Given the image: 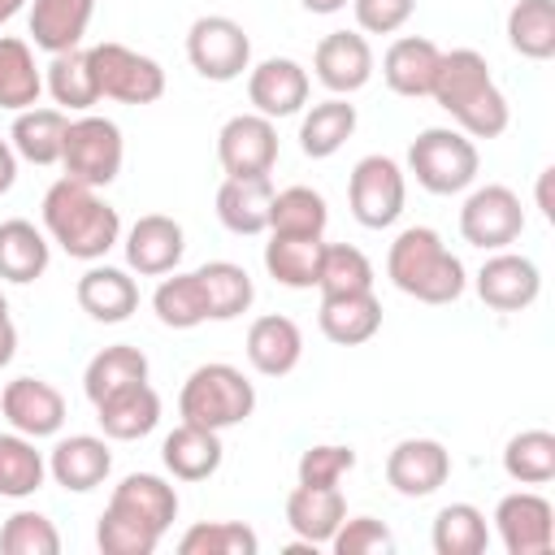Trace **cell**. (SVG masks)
<instances>
[{"label":"cell","mask_w":555,"mask_h":555,"mask_svg":"<svg viewBox=\"0 0 555 555\" xmlns=\"http://www.w3.org/2000/svg\"><path fill=\"white\" fill-rule=\"evenodd\" d=\"M434 104L455 121V130H464L468 139H499L512 121L507 95L499 91L486 56L477 48H451L438 61V78H434Z\"/></svg>","instance_id":"6da1fadb"},{"label":"cell","mask_w":555,"mask_h":555,"mask_svg":"<svg viewBox=\"0 0 555 555\" xmlns=\"http://www.w3.org/2000/svg\"><path fill=\"white\" fill-rule=\"evenodd\" d=\"M43 230L48 238L74 256V260H104L121 243V217L117 208L87 182L56 178L43 191Z\"/></svg>","instance_id":"7a4b0ae2"},{"label":"cell","mask_w":555,"mask_h":555,"mask_svg":"<svg viewBox=\"0 0 555 555\" xmlns=\"http://www.w3.org/2000/svg\"><path fill=\"white\" fill-rule=\"evenodd\" d=\"M386 278L395 282V291H403L421 304H455L468 286L460 256L429 225H408L395 234V243L386 251Z\"/></svg>","instance_id":"3957f363"},{"label":"cell","mask_w":555,"mask_h":555,"mask_svg":"<svg viewBox=\"0 0 555 555\" xmlns=\"http://www.w3.org/2000/svg\"><path fill=\"white\" fill-rule=\"evenodd\" d=\"M256 412V386L243 377V369L225 364V360H208L199 369H191V377L182 382L178 395V416L204 429H234Z\"/></svg>","instance_id":"277c9868"},{"label":"cell","mask_w":555,"mask_h":555,"mask_svg":"<svg viewBox=\"0 0 555 555\" xmlns=\"http://www.w3.org/2000/svg\"><path fill=\"white\" fill-rule=\"evenodd\" d=\"M477 143L464 130L451 126H429L412 139L408 147V173H416V182L429 195H460L477 182Z\"/></svg>","instance_id":"5b68a950"},{"label":"cell","mask_w":555,"mask_h":555,"mask_svg":"<svg viewBox=\"0 0 555 555\" xmlns=\"http://www.w3.org/2000/svg\"><path fill=\"white\" fill-rule=\"evenodd\" d=\"M121 160H126V139H121L117 121L95 117V113H82V117L69 121L65 147H61L65 178L87 182V186L100 191L121 173Z\"/></svg>","instance_id":"8992f818"},{"label":"cell","mask_w":555,"mask_h":555,"mask_svg":"<svg viewBox=\"0 0 555 555\" xmlns=\"http://www.w3.org/2000/svg\"><path fill=\"white\" fill-rule=\"evenodd\" d=\"M100 100H117V104H156L165 95V69L160 61L126 48V43H95L87 48Z\"/></svg>","instance_id":"52a82bcc"},{"label":"cell","mask_w":555,"mask_h":555,"mask_svg":"<svg viewBox=\"0 0 555 555\" xmlns=\"http://www.w3.org/2000/svg\"><path fill=\"white\" fill-rule=\"evenodd\" d=\"M347 204H351V217L364 225V230H386L403 217V204H408V178L399 169L395 156H360L351 178H347Z\"/></svg>","instance_id":"ba28073f"},{"label":"cell","mask_w":555,"mask_h":555,"mask_svg":"<svg viewBox=\"0 0 555 555\" xmlns=\"http://www.w3.org/2000/svg\"><path fill=\"white\" fill-rule=\"evenodd\" d=\"M186 61L208 82H234L251 69V39L225 13H204L186 30Z\"/></svg>","instance_id":"9c48e42d"},{"label":"cell","mask_w":555,"mask_h":555,"mask_svg":"<svg viewBox=\"0 0 555 555\" xmlns=\"http://www.w3.org/2000/svg\"><path fill=\"white\" fill-rule=\"evenodd\" d=\"M525 230V208H520V195L503 182H486L477 186L464 208H460V234L464 243L481 247V251H503L520 238Z\"/></svg>","instance_id":"30bf717a"},{"label":"cell","mask_w":555,"mask_h":555,"mask_svg":"<svg viewBox=\"0 0 555 555\" xmlns=\"http://www.w3.org/2000/svg\"><path fill=\"white\" fill-rule=\"evenodd\" d=\"M217 160L225 178H269L278 165V126L260 113H238L217 130Z\"/></svg>","instance_id":"8fae6325"},{"label":"cell","mask_w":555,"mask_h":555,"mask_svg":"<svg viewBox=\"0 0 555 555\" xmlns=\"http://www.w3.org/2000/svg\"><path fill=\"white\" fill-rule=\"evenodd\" d=\"M494 529L507 555H546L555 546V507L533 490H512L494 507Z\"/></svg>","instance_id":"7c38bea8"},{"label":"cell","mask_w":555,"mask_h":555,"mask_svg":"<svg viewBox=\"0 0 555 555\" xmlns=\"http://www.w3.org/2000/svg\"><path fill=\"white\" fill-rule=\"evenodd\" d=\"M451 477V451L438 438H403L386 455V481L403 499H425Z\"/></svg>","instance_id":"4fadbf2b"},{"label":"cell","mask_w":555,"mask_h":555,"mask_svg":"<svg viewBox=\"0 0 555 555\" xmlns=\"http://www.w3.org/2000/svg\"><path fill=\"white\" fill-rule=\"evenodd\" d=\"M308 69L295 56H269L260 65H251L247 74V100L260 117L278 121V117H295L308 104Z\"/></svg>","instance_id":"5bb4252c"},{"label":"cell","mask_w":555,"mask_h":555,"mask_svg":"<svg viewBox=\"0 0 555 555\" xmlns=\"http://www.w3.org/2000/svg\"><path fill=\"white\" fill-rule=\"evenodd\" d=\"M477 295L486 308L494 312H525L538 295H542V273L529 256H516V251H494L481 269H477Z\"/></svg>","instance_id":"9a60e30c"},{"label":"cell","mask_w":555,"mask_h":555,"mask_svg":"<svg viewBox=\"0 0 555 555\" xmlns=\"http://www.w3.org/2000/svg\"><path fill=\"white\" fill-rule=\"evenodd\" d=\"M0 412L26 438H56L65 425V395L43 377H13L0 395Z\"/></svg>","instance_id":"2e32d148"},{"label":"cell","mask_w":555,"mask_h":555,"mask_svg":"<svg viewBox=\"0 0 555 555\" xmlns=\"http://www.w3.org/2000/svg\"><path fill=\"white\" fill-rule=\"evenodd\" d=\"M373 48L360 30H330L317 52H312V69H317V82L334 95H351L360 87H369L373 78Z\"/></svg>","instance_id":"e0dca14e"},{"label":"cell","mask_w":555,"mask_h":555,"mask_svg":"<svg viewBox=\"0 0 555 555\" xmlns=\"http://www.w3.org/2000/svg\"><path fill=\"white\" fill-rule=\"evenodd\" d=\"M104 512L126 516V520L152 529L156 538H165V529L178 520V490H173L165 477H156V473H126V477L113 486Z\"/></svg>","instance_id":"ac0fdd59"},{"label":"cell","mask_w":555,"mask_h":555,"mask_svg":"<svg viewBox=\"0 0 555 555\" xmlns=\"http://www.w3.org/2000/svg\"><path fill=\"white\" fill-rule=\"evenodd\" d=\"M126 264L139 273V278H165L182 264V251H186V234L173 217L165 212H147L139 217L130 230H126Z\"/></svg>","instance_id":"d6986e66"},{"label":"cell","mask_w":555,"mask_h":555,"mask_svg":"<svg viewBox=\"0 0 555 555\" xmlns=\"http://www.w3.org/2000/svg\"><path fill=\"white\" fill-rule=\"evenodd\" d=\"M438 61H442V48L425 35H399L386 56H382V78L395 95H408V100H421L434 91V78H438Z\"/></svg>","instance_id":"ffe728a7"},{"label":"cell","mask_w":555,"mask_h":555,"mask_svg":"<svg viewBox=\"0 0 555 555\" xmlns=\"http://www.w3.org/2000/svg\"><path fill=\"white\" fill-rule=\"evenodd\" d=\"M48 473L61 490H74V494H87L95 490L108 473H113V451L104 438L95 434H69L52 447L48 455Z\"/></svg>","instance_id":"44dd1931"},{"label":"cell","mask_w":555,"mask_h":555,"mask_svg":"<svg viewBox=\"0 0 555 555\" xmlns=\"http://www.w3.org/2000/svg\"><path fill=\"white\" fill-rule=\"evenodd\" d=\"M347 520V499L338 486H295L286 494V525L299 542L312 546H330V538L338 533V525Z\"/></svg>","instance_id":"7402d4cb"},{"label":"cell","mask_w":555,"mask_h":555,"mask_svg":"<svg viewBox=\"0 0 555 555\" xmlns=\"http://www.w3.org/2000/svg\"><path fill=\"white\" fill-rule=\"evenodd\" d=\"M78 308L100 321V325H117V321H130V312L139 308V282L126 273V269H113V264H95L78 278Z\"/></svg>","instance_id":"603a6c76"},{"label":"cell","mask_w":555,"mask_h":555,"mask_svg":"<svg viewBox=\"0 0 555 555\" xmlns=\"http://www.w3.org/2000/svg\"><path fill=\"white\" fill-rule=\"evenodd\" d=\"M247 360L264 377H286L304 360V334L291 317L264 312L247 325Z\"/></svg>","instance_id":"cb8c5ba5"},{"label":"cell","mask_w":555,"mask_h":555,"mask_svg":"<svg viewBox=\"0 0 555 555\" xmlns=\"http://www.w3.org/2000/svg\"><path fill=\"white\" fill-rule=\"evenodd\" d=\"M95 421H100L104 438H117V442L147 438L160 425V395L147 382L121 386V390H113L108 399L95 403Z\"/></svg>","instance_id":"d4e9b609"},{"label":"cell","mask_w":555,"mask_h":555,"mask_svg":"<svg viewBox=\"0 0 555 555\" xmlns=\"http://www.w3.org/2000/svg\"><path fill=\"white\" fill-rule=\"evenodd\" d=\"M225 460V447H221V434L217 429H204V425H173L160 442V464L178 477V481H204L221 468Z\"/></svg>","instance_id":"484cf974"},{"label":"cell","mask_w":555,"mask_h":555,"mask_svg":"<svg viewBox=\"0 0 555 555\" xmlns=\"http://www.w3.org/2000/svg\"><path fill=\"white\" fill-rule=\"evenodd\" d=\"M317 325L330 343L338 347H360L382 330V299L373 291H356V295H321L317 308Z\"/></svg>","instance_id":"4316f807"},{"label":"cell","mask_w":555,"mask_h":555,"mask_svg":"<svg viewBox=\"0 0 555 555\" xmlns=\"http://www.w3.org/2000/svg\"><path fill=\"white\" fill-rule=\"evenodd\" d=\"M91 13H95V0H30L35 48H43L48 56L78 48L91 26Z\"/></svg>","instance_id":"83f0119b"},{"label":"cell","mask_w":555,"mask_h":555,"mask_svg":"<svg viewBox=\"0 0 555 555\" xmlns=\"http://www.w3.org/2000/svg\"><path fill=\"white\" fill-rule=\"evenodd\" d=\"M48 260H52V243L35 221L26 217L0 221V278L4 282L26 286L48 273Z\"/></svg>","instance_id":"f1b7e54d"},{"label":"cell","mask_w":555,"mask_h":555,"mask_svg":"<svg viewBox=\"0 0 555 555\" xmlns=\"http://www.w3.org/2000/svg\"><path fill=\"white\" fill-rule=\"evenodd\" d=\"M273 208V182L269 178H225L217 186V221L230 234H260L269 230Z\"/></svg>","instance_id":"f546056e"},{"label":"cell","mask_w":555,"mask_h":555,"mask_svg":"<svg viewBox=\"0 0 555 555\" xmlns=\"http://www.w3.org/2000/svg\"><path fill=\"white\" fill-rule=\"evenodd\" d=\"M65 130H69V117L61 108H22L13 117V130H9V143L22 160L30 165H61V147H65Z\"/></svg>","instance_id":"4dcf8cb0"},{"label":"cell","mask_w":555,"mask_h":555,"mask_svg":"<svg viewBox=\"0 0 555 555\" xmlns=\"http://www.w3.org/2000/svg\"><path fill=\"white\" fill-rule=\"evenodd\" d=\"M43 87H48V95L56 100L61 113H91V108L100 104V87H95L87 48L56 52V56L48 61V78H43Z\"/></svg>","instance_id":"1f68e13d"},{"label":"cell","mask_w":555,"mask_h":555,"mask_svg":"<svg viewBox=\"0 0 555 555\" xmlns=\"http://www.w3.org/2000/svg\"><path fill=\"white\" fill-rule=\"evenodd\" d=\"M351 134H356V104H347L343 95H330V100L312 104L299 121V147L312 160L334 156Z\"/></svg>","instance_id":"d6a6232c"},{"label":"cell","mask_w":555,"mask_h":555,"mask_svg":"<svg viewBox=\"0 0 555 555\" xmlns=\"http://www.w3.org/2000/svg\"><path fill=\"white\" fill-rule=\"evenodd\" d=\"M321 247L325 238H299V234H273L264 243V269L278 286L291 291H312L317 269H321Z\"/></svg>","instance_id":"836d02e7"},{"label":"cell","mask_w":555,"mask_h":555,"mask_svg":"<svg viewBox=\"0 0 555 555\" xmlns=\"http://www.w3.org/2000/svg\"><path fill=\"white\" fill-rule=\"evenodd\" d=\"M199 286H204V299H208V321H234L251 308L256 299V286H251V273L234 260H208L195 269Z\"/></svg>","instance_id":"e575fe53"},{"label":"cell","mask_w":555,"mask_h":555,"mask_svg":"<svg viewBox=\"0 0 555 555\" xmlns=\"http://www.w3.org/2000/svg\"><path fill=\"white\" fill-rule=\"evenodd\" d=\"M39 91H43V74L35 65L30 43L17 35H0V108L22 113L39 104Z\"/></svg>","instance_id":"d590c367"},{"label":"cell","mask_w":555,"mask_h":555,"mask_svg":"<svg viewBox=\"0 0 555 555\" xmlns=\"http://www.w3.org/2000/svg\"><path fill=\"white\" fill-rule=\"evenodd\" d=\"M134 382H147V356L139 347H130V343H113V347L95 351L87 373H82V390H87L91 403H100L113 390L134 386Z\"/></svg>","instance_id":"8d00e7d4"},{"label":"cell","mask_w":555,"mask_h":555,"mask_svg":"<svg viewBox=\"0 0 555 555\" xmlns=\"http://www.w3.org/2000/svg\"><path fill=\"white\" fill-rule=\"evenodd\" d=\"M330 225V208L325 195L312 186H286L273 191V208H269V230L273 234H299V238H321Z\"/></svg>","instance_id":"74e56055"},{"label":"cell","mask_w":555,"mask_h":555,"mask_svg":"<svg viewBox=\"0 0 555 555\" xmlns=\"http://www.w3.org/2000/svg\"><path fill=\"white\" fill-rule=\"evenodd\" d=\"M152 312L169 330H195V325H204L208 321V299H204V286H199L195 269L191 273H178L173 269V278H160V286L152 291Z\"/></svg>","instance_id":"f35d334b"},{"label":"cell","mask_w":555,"mask_h":555,"mask_svg":"<svg viewBox=\"0 0 555 555\" xmlns=\"http://www.w3.org/2000/svg\"><path fill=\"white\" fill-rule=\"evenodd\" d=\"M507 43L529 61L555 56V0H516L507 13Z\"/></svg>","instance_id":"ab89813d"},{"label":"cell","mask_w":555,"mask_h":555,"mask_svg":"<svg viewBox=\"0 0 555 555\" xmlns=\"http://www.w3.org/2000/svg\"><path fill=\"white\" fill-rule=\"evenodd\" d=\"M438 555H481L490 546V529H486V512L473 503H447L434 516V533H429Z\"/></svg>","instance_id":"60d3db41"},{"label":"cell","mask_w":555,"mask_h":555,"mask_svg":"<svg viewBox=\"0 0 555 555\" xmlns=\"http://www.w3.org/2000/svg\"><path fill=\"white\" fill-rule=\"evenodd\" d=\"M48 477V460L26 434H0V499H30Z\"/></svg>","instance_id":"b9f144b4"},{"label":"cell","mask_w":555,"mask_h":555,"mask_svg":"<svg viewBox=\"0 0 555 555\" xmlns=\"http://www.w3.org/2000/svg\"><path fill=\"white\" fill-rule=\"evenodd\" d=\"M503 473L520 486L555 481V434L551 429H520L503 447Z\"/></svg>","instance_id":"7bdbcfd3"},{"label":"cell","mask_w":555,"mask_h":555,"mask_svg":"<svg viewBox=\"0 0 555 555\" xmlns=\"http://www.w3.org/2000/svg\"><path fill=\"white\" fill-rule=\"evenodd\" d=\"M317 291L321 295H356L373 291V264L360 247L351 243H325L321 247V269H317Z\"/></svg>","instance_id":"ee69618b"},{"label":"cell","mask_w":555,"mask_h":555,"mask_svg":"<svg viewBox=\"0 0 555 555\" xmlns=\"http://www.w3.org/2000/svg\"><path fill=\"white\" fill-rule=\"evenodd\" d=\"M182 555H256L260 538L243 520H199L178 538Z\"/></svg>","instance_id":"f6af8a7d"},{"label":"cell","mask_w":555,"mask_h":555,"mask_svg":"<svg viewBox=\"0 0 555 555\" xmlns=\"http://www.w3.org/2000/svg\"><path fill=\"white\" fill-rule=\"evenodd\" d=\"M0 551L4 555H56L61 551V533L43 512H13L0 529Z\"/></svg>","instance_id":"bcb514c9"},{"label":"cell","mask_w":555,"mask_h":555,"mask_svg":"<svg viewBox=\"0 0 555 555\" xmlns=\"http://www.w3.org/2000/svg\"><path fill=\"white\" fill-rule=\"evenodd\" d=\"M330 546H334V555H390L395 533L377 516H347L338 525V533L330 538Z\"/></svg>","instance_id":"7dc6e473"},{"label":"cell","mask_w":555,"mask_h":555,"mask_svg":"<svg viewBox=\"0 0 555 555\" xmlns=\"http://www.w3.org/2000/svg\"><path fill=\"white\" fill-rule=\"evenodd\" d=\"M356 468V451L343 442H321L299 455V481L304 486H338Z\"/></svg>","instance_id":"c3c4849f"},{"label":"cell","mask_w":555,"mask_h":555,"mask_svg":"<svg viewBox=\"0 0 555 555\" xmlns=\"http://www.w3.org/2000/svg\"><path fill=\"white\" fill-rule=\"evenodd\" d=\"M156 542L160 538L152 529H143V525L126 520V516H113V512H104L100 525H95V546L104 555H152Z\"/></svg>","instance_id":"681fc988"},{"label":"cell","mask_w":555,"mask_h":555,"mask_svg":"<svg viewBox=\"0 0 555 555\" xmlns=\"http://www.w3.org/2000/svg\"><path fill=\"white\" fill-rule=\"evenodd\" d=\"M412 9H416V0H351L356 26L364 35H395L412 17Z\"/></svg>","instance_id":"f907efd6"},{"label":"cell","mask_w":555,"mask_h":555,"mask_svg":"<svg viewBox=\"0 0 555 555\" xmlns=\"http://www.w3.org/2000/svg\"><path fill=\"white\" fill-rule=\"evenodd\" d=\"M13 356H17V325H13V317H9V299L0 295V369H4Z\"/></svg>","instance_id":"816d5d0a"},{"label":"cell","mask_w":555,"mask_h":555,"mask_svg":"<svg viewBox=\"0 0 555 555\" xmlns=\"http://www.w3.org/2000/svg\"><path fill=\"white\" fill-rule=\"evenodd\" d=\"M13 182H17V152L9 139H0V195L13 191Z\"/></svg>","instance_id":"f5cc1de1"},{"label":"cell","mask_w":555,"mask_h":555,"mask_svg":"<svg viewBox=\"0 0 555 555\" xmlns=\"http://www.w3.org/2000/svg\"><path fill=\"white\" fill-rule=\"evenodd\" d=\"M551 178H555V169H542V173H538V208H542V217H546V221H555V204H551Z\"/></svg>","instance_id":"db71d44e"},{"label":"cell","mask_w":555,"mask_h":555,"mask_svg":"<svg viewBox=\"0 0 555 555\" xmlns=\"http://www.w3.org/2000/svg\"><path fill=\"white\" fill-rule=\"evenodd\" d=\"M308 13H321V17H330V13H343L351 0H299Z\"/></svg>","instance_id":"11a10c76"},{"label":"cell","mask_w":555,"mask_h":555,"mask_svg":"<svg viewBox=\"0 0 555 555\" xmlns=\"http://www.w3.org/2000/svg\"><path fill=\"white\" fill-rule=\"evenodd\" d=\"M22 4H26V0H0V26H4L9 17H17V13H22Z\"/></svg>","instance_id":"9f6ffc18"}]
</instances>
